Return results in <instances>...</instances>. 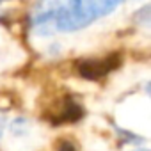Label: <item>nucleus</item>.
Wrapping results in <instances>:
<instances>
[{"label":"nucleus","mask_w":151,"mask_h":151,"mask_svg":"<svg viewBox=\"0 0 151 151\" xmlns=\"http://www.w3.org/2000/svg\"><path fill=\"white\" fill-rule=\"evenodd\" d=\"M119 7L116 0H71L55 2V30L75 32L91 25L94 20L110 14Z\"/></svg>","instance_id":"1"},{"label":"nucleus","mask_w":151,"mask_h":151,"mask_svg":"<svg viewBox=\"0 0 151 151\" xmlns=\"http://www.w3.org/2000/svg\"><path fill=\"white\" fill-rule=\"evenodd\" d=\"M117 66H119L117 55H110L105 59H86L78 64V71L82 77L94 80V78H100L103 75H107L109 71H112Z\"/></svg>","instance_id":"2"},{"label":"nucleus","mask_w":151,"mask_h":151,"mask_svg":"<svg viewBox=\"0 0 151 151\" xmlns=\"http://www.w3.org/2000/svg\"><path fill=\"white\" fill-rule=\"evenodd\" d=\"M59 151H77V147H75V144L69 142V140H62L60 146H59Z\"/></svg>","instance_id":"3"},{"label":"nucleus","mask_w":151,"mask_h":151,"mask_svg":"<svg viewBox=\"0 0 151 151\" xmlns=\"http://www.w3.org/2000/svg\"><path fill=\"white\" fill-rule=\"evenodd\" d=\"M137 151H147V149H137Z\"/></svg>","instance_id":"4"}]
</instances>
